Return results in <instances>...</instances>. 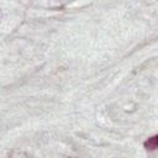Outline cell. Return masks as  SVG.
<instances>
[{"instance_id":"1","label":"cell","mask_w":158,"mask_h":158,"mask_svg":"<svg viewBox=\"0 0 158 158\" xmlns=\"http://www.w3.org/2000/svg\"><path fill=\"white\" fill-rule=\"evenodd\" d=\"M143 147L147 151H156V149H158V135H156L153 137H149L143 143Z\"/></svg>"}]
</instances>
